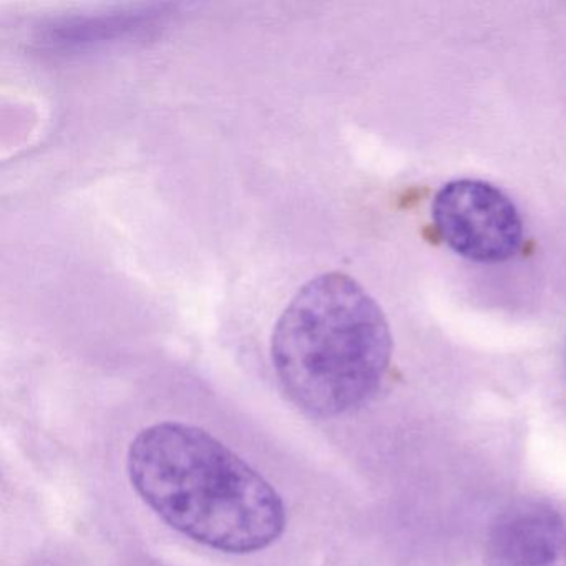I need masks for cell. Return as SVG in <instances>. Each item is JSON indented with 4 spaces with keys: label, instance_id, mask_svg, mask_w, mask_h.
Segmentation results:
<instances>
[{
    "label": "cell",
    "instance_id": "obj_2",
    "mask_svg": "<svg viewBox=\"0 0 566 566\" xmlns=\"http://www.w3.org/2000/svg\"><path fill=\"white\" fill-rule=\"evenodd\" d=\"M392 356L379 304L353 277L324 273L304 284L271 337L277 382L321 419L353 412L376 394Z\"/></svg>",
    "mask_w": 566,
    "mask_h": 566
},
{
    "label": "cell",
    "instance_id": "obj_4",
    "mask_svg": "<svg viewBox=\"0 0 566 566\" xmlns=\"http://www.w3.org/2000/svg\"><path fill=\"white\" fill-rule=\"evenodd\" d=\"M562 536V516L552 505L523 500L496 516L486 539V565L553 566Z\"/></svg>",
    "mask_w": 566,
    "mask_h": 566
},
{
    "label": "cell",
    "instance_id": "obj_5",
    "mask_svg": "<svg viewBox=\"0 0 566 566\" xmlns=\"http://www.w3.org/2000/svg\"><path fill=\"white\" fill-rule=\"evenodd\" d=\"M155 14H120L88 21L87 24H75L71 28L59 29L57 42L61 44H92V42L111 41L118 35H127L134 29L145 28L148 21H154Z\"/></svg>",
    "mask_w": 566,
    "mask_h": 566
},
{
    "label": "cell",
    "instance_id": "obj_1",
    "mask_svg": "<svg viewBox=\"0 0 566 566\" xmlns=\"http://www.w3.org/2000/svg\"><path fill=\"white\" fill-rule=\"evenodd\" d=\"M135 492L171 528L221 553L248 555L286 528L280 493L217 437L190 423L142 430L127 457Z\"/></svg>",
    "mask_w": 566,
    "mask_h": 566
},
{
    "label": "cell",
    "instance_id": "obj_3",
    "mask_svg": "<svg viewBox=\"0 0 566 566\" xmlns=\"http://www.w3.org/2000/svg\"><path fill=\"white\" fill-rule=\"evenodd\" d=\"M432 218L447 247L475 263H502L522 244L518 210L506 195L485 181L443 185L433 198Z\"/></svg>",
    "mask_w": 566,
    "mask_h": 566
}]
</instances>
